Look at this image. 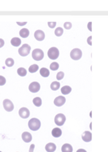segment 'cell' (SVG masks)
I'll list each match as a JSON object with an SVG mask.
<instances>
[{
  "mask_svg": "<svg viewBox=\"0 0 108 152\" xmlns=\"http://www.w3.org/2000/svg\"><path fill=\"white\" fill-rule=\"evenodd\" d=\"M50 69L52 71H57L59 69V64L57 62H53L50 65Z\"/></svg>",
  "mask_w": 108,
  "mask_h": 152,
  "instance_id": "27",
  "label": "cell"
},
{
  "mask_svg": "<svg viewBox=\"0 0 108 152\" xmlns=\"http://www.w3.org/2000/svg\"><path fill=\"white\" fill-rule=\"evenodd\" d=\"M64 76H65V74H64V72H59L57 74V76H56V79H57V80H61V79H63Z\"/></svg>",
  "mask_w": 108,
  "mask_h": 152,
  "instance_id": "28",
  "label": "cell"
},
{
  "mask_svg": "<svg viewBox=\"0 0 108 152\" xmlns=\"http://www.w3.org/2000/svg\"><path fill=\"white\" fill-rule=\"evenodd\" d=\"M34 148H35V145L34 144L31 145L29 148V152H34Z\"/></svg>",
  "mask_w": 108,
  "mask_h": 152,
  "instance_id": "32",
  "label": "cell"
},
{
  "mask_svg": "<svg viewBox=\"0 0 108 152\" xmlns=\"http://www.w3.org/2000/svg\"><path fill=\"white\" fill-rule=\"evenodd\" d=\"M81 139L86 143L90 142L92 140V133L89 131H85L81 135Z\"/></svg>",
  "mask_w": 108,
  "mask_h": 152,
  "instance_id": "12",
  "label": "cell"
},
{
  "mask_svg": "<svg viewBox=\"0 0 108 152\" xmlns=\"http://www.w3.org/2000/svg\"><path fill=\"white\" fill-rule=\"evenodd\" d=\"M5 64L6 66L9 67H12L13 65H14V60H13V59H12V58H7L5 61Z\"/></svg>",
  "mask_w": 108,
  "mask_h": 152,
  "instance_id": "25",
  "label": "cell"
},
{
  "mask_svg": "<svg viewBox=\"0 0 108 152\" xmlns=\"http://www.w3.org/2000/svg\"><path fill=\"white\" fill-rule=\"evenodd\" d=\"M17 24L18 25H20V26H23V25H25V24H27V22H17Z\"/></svg>",
  "mask_w": 108,
  "mask_h": 152,
  "instance_id": "34",
  "label": "cell"
},
{
  "mask_svg": "<svg viewBox=\"0 0 108 152\" xmlns=\"http://www.w3.org/2000/svg\"><path fill=\"white\" fill-rule=\"evenodd\" d=\"M32 56L34 60L35 61H41L43 59L44 54L43 51L41 49H35L32 51Z\"/></svg>",
  "mask_w": 108,
  "mask_h": 152,
  "instance_id": "2",
  "label": "cell"
},
{
  "mask_svg": "<svg viewBox=\"0 0 108 152\" xmlns=\"http://www.w3.org/2000/svg\"><path fill=\"white\" fill-rule=\"evenodd\" d=\"M19 115L22 118H27L30 116V111L25 107H22L18 111Z\"/></svg>",
  "mask_w": 108,
  "mask_h": 152,
  "instance_id": "9",
  "label": "cell"
},
{
  "mask_svg": "<svg viewBox=\"0 0 108 152\" xmlns=\"http://www.w3.org/2000/svg\"><path fill=\"white\" fill-rule=\"evenodd\" d=\"M51 134H52L53 136L54 137V138H59L61 136L62 131L61 130V129L58 128V127H56V128H54L52 130Z\"/></svg>",
  "mask_w": 108,
  "mask_h": 152,
  "instance_id": "16",
  "label": "cell"
},
{
  "mask_svg": "<svg viewBox=\"0 0 108 152\" xmlns=\"http://www.w3.org/2000/svg\"><path fill=\"white\" fill-rule=\"evenodd\" d=\"M11 44L13 46H18L21 44V39L18 38H13L11 40Z\"/></svg>",
  "mask_w": 108,
  "mask_h": 152,
  "instance_id": "18",
  "label": "cell"
},
{
  "mask_svg": "<svg viewBox=\"0 0 108 152\" xmlns=\"http://www.w3.org/2000/svg\"><path fill=\"white\" fill-rule=\"evenodd\" d=\"M22 138L23 141L25 143H30L32 139V136L31 135L30 133L28 132H24L22 134Z\"/></svg>",
  "mask_w": 108,
  "mask_h": 152,
  "instance_id": "13",
  "label": "cell"
},
{
  "mask_svg": "<svg viewBox=\"0 0 108 152\" xmlns=\"http://www.w3.org/2000/svg\"><path fill=\"white\" fill-rule=\"evenodd\" d=\"M66 102V98L64 96H59L56 97L54 100V104L56 107H61Z\"/></svg>",
  "mask_w": 108,
  "mask_h": 152,
  "instance_id": "10",
  "label": "cell"
},
{
  "mask_svg": "<svg viewBox=\"0 0 108 152\" xmlns=\"http://www.w3.org/2000/svg\"><path fill=\"white\" fill-rule=\"evenodd\" d=\"M66 122V117L63 114H58L54 117V122L58 126H62Z\"/></svg>",
  "mask_w": 108,
  "mask_h": 152,
  "instance_id": "5",
  "label": "cell"
},
{
  "mask_svg": "<svg viewBox=\"0 0 108 152\" xmlns=\"http://www.w3.org/2000/svg\"><path fill=\"white\" fill-rule=\"evenodd\" d=\"M90 129H92V122L90 123Z\"/></svg>",
  "mask_w": 108,
  "mask_h": 152,
  "instance_id": "38",
  "label": "cell"
},
{
  "mask_svg": "<svg viewBox=\"0 0 108 152\" xmlns=\"http://www.w3.org/2000/svg\"><path fill=\"white\" fill-rule=\"evenodd\" d=\"M92 39V37L91 36L89 37V38H88V41H87L88 44H89V45H90V46H92V42H90V39Z\"/></svg>",
  "mask_w": 108,
  "mask_h": 152,
  "instance_id": "35",
  "label": "cell"
},
{
  "mask_svg": "<svg viewBox=\"0 0 108 152\" xmlns=\"http://www.w3.org/2000/svg\"><path fill=\"white\" fill-rule=\"evenodd\" d=\"M54 34L56 36H62V34H63V29L61 27H58V28H56L54 31Z\"/></svg>",
  "mask_w": 108,
  "mask_h": 152,
  "instance_id": "26",
  "label": "cell"
},
{
  "mask_svg": "<svg viewBox=\"0 0 108 152\" xmlns=\"http://www.w3.org/2000/svg\"><path fill=\"white\" fill-rule=\"evenodd\" d=\"M73 147L71 145L68 143L64 144L61 147L62 152H73Z\"/></svg>",
  "mask_w": 108,
  "mask_h": 152,
  "instance_id": "15",
  "label": "cell"
},
{
  "mask_svg": "<svg viewBox=\"0 0 108 152\" xmlns=\"http://www.w3.org/2000/svg\"><path fill=\"white\" fill-rule=\"evenodd\" d=\"M91 25H92V22H89V23H88V29L90 30V31H92Z\"/></svg>",
  "mask_w": 108,
  "mask_h": 152,
  "instance_id": "37",
  "label": "cell"
},
{
  "mask_svg": "<svg viewBox=\"0 0 108 152\" xmlns=\"http://www.w3.org/2000/svg\"><path fill=\"white\" fill-rule=\"evenodd\" d=\"M40 74L43 77H48L49 76V71L46 68H42L40 71Z\"/></svg>",
  "mask_w": 108,
  "mask_h": 152,
  "instance_id": "21",
  "label": "cell"
},
{
  "mask_svg": "<svg viewBox=\"0 0 108 152\" xmlns=\"http://www.w3.org/2000/svg\"><path fill=\"white\" fill-rule=\"evenodd\" d=\"M38 69H39V66L36 64H34V65H31L29 69H28V71L30 73H35L38 71Z\"/></svg>",
  "mask_w": 108,
  "mask_h": 152,
  "instance_id": "24",
  "label": "cell"
},
{
  "mask_svg": "<svg viewBox=\"0 0 108 152\" xmlns=\"http://www.w3.org/2000/svg\"><path fill=\"white\" fill-rule=\"evenodd\" d=\"M6 83V79L2 76H0V86H4Z\"/></svg>",
  "mask_w": 108,
  "mask_h": 152,
  "instance_id": "29",
  "label": "cell"
},
{
  "mask_svg": "<svg viewBox=\"0 0 108 152\" xmlns=\"http://www.w3.org/2000/svg\"><path fill=\"white\" fill-rule=\"evenodd\" d=\"M48 55L49 58L51 60H56L58 58L59 55V50L58 48L55 47H52L49 49L48 52Z\"/></svg>",
  "mask_w": 108,
  "mask_h": 152,
  "instance_id": "4",
  "label": "cell"
},
{
  "mask_svg": "<svg viewBox=\"0 0 108 152\" xmlns=\"http://www.w3.org/2000/svg\"><path fill=\"white\" fill-rule=\"evenodd\" d=\"M30 46L27 44H24L18 49V53L22 56H26L30 53Z\"/></svg>",
  "mask_w": 108,
  "mask_h": 152,
  "instance_id": "3",
  "label": "cell"
},
{
  "mask_svg": "<svg viewBox=\"0 0 108 152\" xmlns=\"http://www.w3.org/2000/svg\"><path fill=\"white\" fill-rule=\"evenodd\" d=\"M72 27V24L70 22H65L64 24V27L66 29H70Z\"/></svg>",
  "mask_w": 108,
  "mask_h": 152,
  "instance_id": "30",
  "label": "cell"
},
{
  "mask_svg": "<svg viewBox=\"0 0 108 152\" xmlns=\"http://www.w3.org/2000/svg\"><path fill=\"white\" fill-rule=\"evenodd\" d=\"M20 36L23 38H26L29 36V31L27 29L24 28L20 31Z\"/></svg>",
  "mask_w": 108,
  "mask_h": 152,
  "instance_id": "19",
  "label": "cell"
},
{
  "mask_svg": "<svg viewBox=\"0 0 108 152\" xmlns=\"http://www.w3.org/2000/svg\"><path fill=\"white\" fill-rule=\"evenodd\" d=\"M40 89H41V86L37 82H32L28 86V89L30 91L34 93L39 91Z\"/></svg>",
  "mask_w": 108,
  "mask_h": 152,
  "instance_id": "8",
  "label": "cell"
},
{
  "mask_svg": "<svg viewBox=\"0 0 108 152\" xmlns=\"http://www.w3.org/2000/svg\"><path fill=\"white\" fill-rule=\"evenodd\" d=\"M34 37L37 41H43L45 38V34L41 30H37L34 33Z\"/></svg>",
  "mask_w": 108,
  "mask_h": 152,
  "instance_id": "11",
  "label": "cell"
},
{
  "mask_svg": "<svg viewBox=\"0 0 108 152\" xmlns=\"http://www.w3.org/2000/svg\"><path fill=\"white\" fill-rule=\"evenodd\" d=\"M4 41H3V39H0V48H2V47L4 46Z\"/></svg>",
  "mask_w": 108,
  "mask_h": 152,
  "instance_id": "33",
  "label": "cell"
},
{
  "mask_svg": "<svg viewBox=\"0 0 108 152\" xmlns=\"http://www.w3.org/2000/svg\"><path fill=\"white\" fill-rule=\"evenodd\" d=\"M76 152H87L84 149H79Z\"/></svg>",
  "mask_w": 108,
  "mask_h": 152,
  "instance_id": "36",
  "label": "cell"
},
{
  "mask_svg": "<svg viewBox=\"0 0 108 152\" xmlns=\"http://www.w3.org/2000/svg\"><path fill=\"white\" fill-rule=\"evenodd\" d=\"M3 107H4V110L6 112H12L14 109V105L13 103H12V101L11 100H8V99H6L3 101Z\"/></svg>",
  "mask_w": 108,
  "mask_h": 152,
  "instance_id": "7",
  "label": "cell"
},
{
  "mask_svg": "<svg viewBox=\"0 0 108 152\" xmlns=\"http://www.w3.org/2000/svg\"><path fill=\"white\" fill-rule=\"evenodd\" d=\"M17 73H18V74L20 76L24 77V76L27 75V71H26V69H24V68L20 67L19 68V69H18V70H17Z\"/></svg>",
  "mask_w": 108,
  "mask_h": 152,
  "instance_id": "23",
  "label": "cell"
},
{
  "mask_svg": "<svg viewBox=\"0 0 108 152\" xmlns=\"http://www.w3.org/2000/svg\"><path fill=\"white\" fill-rule=\"evenodd\" d=\"M51 89H52L53 91H57L58 90L60 87V83L59 82L54 81L51 84Z\"/></svg>",
  "mask_w": 108,
  "mask_h": 152,
  "instance_id": "20",
  "label": "cell"
},
{
  "mask_svg": "<svg viewBox=\"0 0 108 152\" xmlns=\"http://www.w3.org/2000/svg\"><path fill=\"white\" fill-rule=\"evenodd\" d=\"M0 152H1V151H0Z\"/></svg>",
  "mask_w": 108,
  "mask_h": 152,
  "instance_id": "39",
  "label": "cell"
},
{
  "mask_svg": "<svg viewBox=\"0 0 108 152\" xmlns=\"http://www.w3.org/2000/svg\"><path fill=\"white\" fill-rule=\"evenodd\" d=\"M56 25V22H48V25H49V27L51 29L54 28Z\"/></svg>",
  "mask_w": 108,
  "mask_h": 152,
  "instance_id": "31",
  "label": "cell"
},
{
  "mask_svg": "<svg viewBox=\"0 0 108 152\" xmlns=\"http://www.w3.org/2000/svg\"><path fill=\"white\" fill-rule=\"evenodd\" d=\"M33 103L35 107H39L42 105V100L39 97H35L33 100Z\"/></svg>",
  "mask_w": 108,
  "mask_h": 152,
  "instance_id": "22",
  "label": "cell"
},
{
  "mask_svg": "<svg viewBox=\"0 0 108 152\" xmlns=\"http://www.w3.org/2000/svg\"><path fill=\"white\" fill-rule=\"evenodd\" d=\"M81 56H82V52L79 48H75L70 53L71 58L74 60H79L81 58Z\"/></svg>",
  "mask_w": 108,
  "mask_h": 152,
  "instance_id": "6",
  "label": "cell"
},
{
  "mask_svg": "<svg viewBox=\"0 0 108 152\" xmlns=\"http://www.w3.org/2000/svg\"><path fill=\"white\" fill-rule=\"evenodd\" d=\"M45 149L47 152H54L56 150V146L53 143H49L46 145Z\"/></svg>",
  "mask_w": 108,
  "mask_h": 152,
  "instance_id": "14",
  "label": "cell"
},
{
  "mask_svg": "<svg viewBox=\"0 0 108 152\" xmlns=\"http://www.w3.org/2000/svg\"><path fill=\"white\" fill-rule=\"evenodd\" d=\"M61 91L62 94H64V95H66V94H68L71 93V91H72V88H71L70 86H63V87H61Z\"/></svg>",
  "mask_w": 108,
  "mask_h": 152,
  "instance_id": "17",
  "label": "cell"
},
{
  "mask_svg": "<svg viewBox=\"0 0 108 152\" xmlns=\"http://www.w3.org/2000/svg\"><path fill=\"white\" fill-rule=\"evenodd\" d=\"M28 125L30 129L33 131H36L41 127V121L38 118H32L28 121Z\"/></svg>",
  "mask_w": 108,
  "mask_h": 152,
  "instance_id": "1",
  "label": "cell"
}]
</instances>
